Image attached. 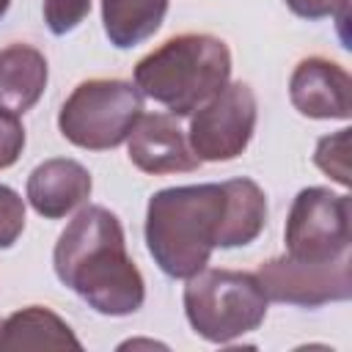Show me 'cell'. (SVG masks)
<instances>
[{
  "mask_svg": "<svg viewBox=\"0 0 352 352\" xmlns=\"http://www.w3.org/2000/svg\"><path fill=\"white\" fill-rule=\"evenodd\" d=\"M55 275L96 314L129 316L146 300L138 264L126 256L121 220L104 206H85L63 228L52 253Z\"/></svg>",
  "mask_w": 352,
  "mask_h": 352,
  "instance_id": "1",
  "label": "cell"
},
{
  "mask_svg": "<svg viewBox=\"0 0 352 352\" xmlns=\"http://www.w3.org/2000/svg\"><path fill=\"white\" fill-rule=\"evenodd\" d=\"M226 192L223 184L168 187L148 198L146 248L168 278H192L217 248Z\"/></svg>",
  "mask_w": 352,
  "mask_h": 352,
  "instance_id": "2",
  "label": "cell"
},
{
  "mask_svg": "<svg viewBox=\"0 0 352 352\" xmlns=\"http://www.w3.org/2000/svg\"><path fill=\"white\" fill-rule=\"evenodd\" d=\"M231 77V52L209 33H182L162 41L135 66V85L170 116H192Z\"/></svg>",
  "mask_w": 352,
  "mask_h": 352,
  "instance_id": "3",
  "label": "cell"
},
{
  "mask_svg": "<svg viewBox=\"0 0 352 352\" xmlns=\"http://www.w3.org/2000/svg\"><path fill=\"white\" fill-rule=\"evenodd\" d=\"M267 302L258 278L250 272L204 267L187 278L184 286L187 322L212 344H228L258 330L267 316Z\"/></svg>",
  "mask_w": 352,
  "mask_h": 352,
  "instance_id": "4",
  "label": "cell"
},
{
  "mask_svg": "<svg viewBox=\"0 0 352 352\" xmlns=\"http://www.w3.org/2000/svg\"><path fill=\"white\" fill-rule=\"evenodd\" d=\"M143 116V94L126 80H85L80 82L58 113L60 135L88 151H107L121 146L138 118Z\"/></svg>",
  "mask_w": 352,
  "mask_h": 352,
  "instance_id": "5",
  "label": "cell"
},
{
  "mask_svg": "<svg viewBox=\"0 0 352 352\" xmlns=\"http://www.w3.org/2000/svg\"><path fill=\"white\" fill-rule=\"evenodd\" d=\"M283 239L286 256L297 261H336L349 256V195H338L327 187L300 190L289 209Z\"/></svg>",
  "mask_w": 352,
  "mask_h": 352,
  "instance_id": "6",
  "label": "cell"
},
{
  "mask_svg": "<svg viewBox=\"0 0 352 352\" xmlns=\"http://www.w3.org/2000/svg\"><path fill=\"white\" fill-rule=\"evenodd\" d=\"M256 129V94L248 82H226L190 118L187 143L201 162L236 160Z\"/></svg>",
  "mask_w": 352,
  "mask_h": 352,
  "instance_id": "7",
  "label": "cell"
},
{
  "mask_svg": "<svg viewBox=\"0 0 352 352\" xmlns=\"http://www.w3.org/2000/svg\"><path fill=\"white\" fill-rule=\"evenodd\" d=\"M258 286L267 300L316 308L324 302H341L352 297V258L336 261H297L292 256H275L256 270Z\"/></svg>",
  "mask_w": 352,
  "mask_h": 352,
  "instance_id": "8",
  "label": "cell"
},
{
  "mask_svg": "<svg viewBox=\"0 0 352 352\" xmlns=\"http://www.w3.org/2000/svg\"><path fill=\"white\" fill-rule=\"evenodd\" d=\"M289 99L308 118L346 121L352 116V77L336 60L305 58L292 72Z\"/></svg>",
  "mask_w": 352,
  "mask_h": 352,
  "instance_id": "9",
  "label": "cell"
},
{
  "mask_svg": "<svg viewBox=\"0 0 352 352\" xmlns=\"http://www.w3.org/2000/svg\"><path fill=\"white\" fill-rule=\"evenodd\" d=\"M129 162L143 173H190L201 165L176 116L146 113L129 132Z\"/></svg>",
  "mask_w": 352,
  "mask_h": 352,
  "instance_id": "10",
  "label": "cell"
},
{
  "mask_svg": "<svg viewBox=\"0 0 352 352\" xmlns=\"http://www.w3.org/2000/svg\"><path fill=\"white\" fill-rule=\"evenodd\" d=\"M91 187L94 182L85 165L77 160L52 157L36 165L28 176V201L41 217L60 220L88 201Z\"/></svg>",
  "mask_w": 352,
  "mask_h": 352,
  "instance_id": "11",
  "label": "cell"
},
{
  "mask_svg": "<svg viewBox=\"0 0 352 352\" xmlns=\"http://www.w3.org/2000/svg\"><path fill=\"white\" fill-rule=\"evenodd\" d=\"M80 352L72 327L44 305H28L0 319V352Z\"/></svg>",
  "mask_w": 352,
  "mask_h": 352,
  "instance_id": "12",
  "label": "cell"
},
{
  "mask_svg": "<svg viewBox=\"0 0 352 352\" xmlns=\"http://www.w3.org/2000/svg\"><path fill=\"white\" fill-rule=\"evenodd\" d=\"M47 58L30 44H8L0 50V107L22 116L47 88Z\"/></svg>",
  "mask_w": 352,
  "mask_h": 352,
  "instance_id": "13",
  "label": "cell"
},
{
  "mask_svg": "<svg viewBox=\"0 0 352 352\" xmlns=\"http://www.w3.org/2000/svg\"><path fill=\"white\" fill-rule=\"evenodd\" d=\"M226 209L217 234V248H242L250 245L267 223V195L253 179L223 182Z\"/></svg>",
  "mask_w": 352,
  "mask_h": 352,
  "instance_id": "14",
  "label": "cell"
},
{
  "mask_svg": "<svg viewBox=\"0 0 352 352\" xmlns=\"http://www.w3.org/2000/svg\"><path fill=\"white\" fill-rule=\"evenodd\" d=\"M165 11L168 0H102V25L110 44L126 50L154 36Z\"/></svg>",
  "mask_w": 352,
  "mask_h": 352,
  "instance_id": "15",
  "label": "cell"
},
{
  "mask_svg": "<svg viewBox=\"0 0 352 352\" xmlns=\"http://www.w3.org/2000/svg\"><path fill=\"white\" fill-rule=\"evenodd\" d=\"M349 132L352 129H338L336 135H327L316 143L314 162L319 170L333 176L341 187H349Z\"/></svg>",
  "mask_w": 352,
  "mask_h": 352,
  "instance_id": "16",
  "label": "cell"
},
{
  "mask_svg": "<svg viewBox=\"0 0 352 352\" xmlns=\"http://www.w3.org/2000/svg\"><path fill=\"white\" fill-rule=\"evenodd\" d=\"M41 11L47 28L55 36H66L91 14V0H44Z\"/></svg>",
  "mask_w": 352,
  "mask_h": 352,
  "instance_id": "17",
  "label": "cell"
},
{
  "mask_svg": "<svg viewBox=\"0 0 352 352\" xmlns=\"http://www.w3.org/2000/svg\"><path fill=\"white\" fill-rule=\"evenodd\" d=\"M25 231V201L16 190L0 184V250L11 248Z\"/></svg>",
  "mask_w": 352,
  "mask_h": 352,
  "instance_id": "18",
  "label": "cell"
},
{
  "mask_svg": "<svg viewBox=\"0 0 352 352\" xmlns=\"http://www.w3.org/2000/svg\"><path fill=\"white\" fill-rule=\"evenodd\" d=\"M25 148V126L19 116L0 107V170L11 168Z\"/></svg>",
  "mask_w": 352,
  "mask_h": 352,
  "instance_id": "19",
  "label": "cell"
},
{
  "mask_svg": "<svg viewBox=\"0 0 352 352\" xmlns=\"http://www.w3.org/2000/svg\"><path fill=\"white\" fill-rule=\"evenodd\" d=\"M289 11L302 16V19H324L333 16L341 25L346 22V11H349V0H286Z\"/></svg>",
  "mask_w": 352,
  "mask_h": 352,
  "instance_id": "20",
  "label": "cell"
},
{
  "mask_svg": "<svg viewBox=\"0 0 352 352\" xmlns=\"http://www.w3.org/2000/svg\"><path fill=\"white\" fill-rule=\"evenodd\" d=\"M8 6H11V0H0V16L8 11Z\"/></svg>",
  "mask_w": 352,
  "mask_h": 352,
  "instance_id": "21",
  "label": "cell"
}]
</instances>
